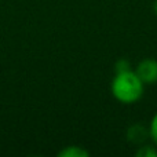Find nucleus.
<instances>
[{
  "label": "nucleus",
  "mask_w": 157,
  "mask_h": 157,
  "mask_svg": "<svg viewBox=\"0 0 157 157\" xmlns=\"http://www.w3.org/2000/svg\"><path fill=\"white\" fill-rule=\"evenodd\" d=\"M153 13H155L156 14V15H157V0H155V2H153Z\"/></svg>",
  "instance_id": "8"
},
{
  "label": "nucleus",
  "mask_w": 157,
  "mask_h": 157,
  "mask_svg": "<svg viewBox=\"0 0 157 157\" xmlns=\"http://www.w3.org/2000/svg\"><path fill=\"white\" fill-rule=\"evenodd\" d=\"M136 76L141 78L145 86H152L157 83V59L145 58L136 65L135 68Z\"/></svg>",
  "instance_id": "2"
},
{
  "label": "nucleus",
  "mask_w": 157,
  "mask_h": 157,
  "mask_svg": "<svg viewBox=\"0 0 157 157\" xmlns=\"http://www.w3.org/2000/svg\"><path fill=\"white\" fill-rule=\"evenodd\" d=\"M58 157H90V152L81 146L71 145L58 152Z\"/></svg>",
  "instance_id": "4"
},
{
  "label": "nucleus",
  "mask_w": 157,
  "mask_h": 157,
  "mask_svg": "<svg viewBox=\"0 0 157 157\" xmlns=\"http://www.w3.org/2000/svg\"><path fill=\"white\" fill-rule=\"evenodd\" d=\"M110 91L114 99L124 105L136 103L145 92V84L136 76L135 71H125L116 73L110 84Z\"/></svg>",
  "instance_id": "1"
},
{
  "label": "nucleus",
  "mask_w": 157,
  "mask_h": 157,
  "mask_svg": "<svg viewBox=\"0 0 157 157\" xmlns=\"http://www.w3.org/2000/svg\"><path fill=\"white\" fill-rule=\"evenodd\" d=\"M149 136V127H145L142 124H132L127 131V139L131 144L135 145H142Z\"/></svg>",
  "instance_id": "3"
},
{
  "label": "nucleus",
  "mask_w": 157,
  "mask_h": 157,
  "mask_svg": "<svg viewBox=\"0 0 157 157\" xmlns=\"http://www.w3.org/2000/svg\"><path fill=\"white\" fill-rule=\"evenodd\" d=\"M125 71H131V63L130 61H127L125 58H121L116 62L114 65V72L116 73H120V72H125Z\"/></svg>",
  "instance_id": "7"
},
{
  "label": "nucleus",
  "mask_w": 157,
  "mask_h": 157,
  "mask_svg": "<svg viewBox=\"0 0 157 157\" xmlns=\"http://www.w3.org/2000/svg\"><path fill=\"white\" fill-rule=\"evenodd\" d=\"M136 157H157V149L153 145H142L136 152Z\"/></svg>",
  "instance_id": "5"
},
{
  "label": "nucleus",
  "mask_w": 157,
  "mask_h": 157,
  "mask_svg": "<svg viewBox=\"0 0 157 157\" xmlns=\"http://www.w3.org/2000/svg\"><path fill=\"white\" fill-rule=\"evenodd\" d=\"M149 136L153 141V144L157 146V112L155 113V116L152 117L149 124Z\"/></svg>",
  "instance_id": "6"
}]
</instances>
